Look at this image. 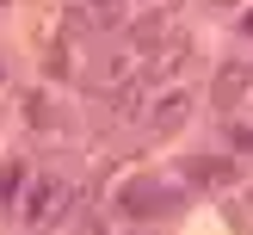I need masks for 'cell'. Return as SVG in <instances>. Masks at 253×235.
<instances>
[{
  "label": "cell",
  "instance_id": "6da1fadb",
  "mask_svg": "<svg viewBox=\"0 0 253 235\" xmlns=\"http://www.w3.org/2000/svg\"><path fill=\"white\" fill-rule=\"evenodd\" d=\"M118 210H124V217H167V210H179V192L142 173V180H130L118 192Z\"/></svg>",
  "mask_w": 253,
  "mask_h": 235
},
{
  "label": "cell",
  "instance_id": "7a4b0ae2",
  "mask_svg": "<svg viewBox=\"0 0 253 235\" xmlns=\"http://www.w3.org/2000/svg\"><path fill=\"white\" fill-rule=\"evenodd\" d=\"M62 204H68V186H62V180H37L31 186V192H25V223H56V210Z\"/></svg>",
  "mask_w": 253,
  "mask_h": 235
},
{
  "label": "cell",
  "instance_id": "3957f363",
  "mask_svg": "<svg viewBox=\"0 0 253 235\" xmlns=\"http://www.w3.org/2000/svg\"><path fill=\"white\" fill-rule=\"evenodd\" d=\"M148 118H155V130H179V124L192 118V93H185V87H173V93H161Z\"/></svg>",
  "mask_w": 253,
  "mask_h": 235
},
{
  "label": "cell",
  "instance_id": "277c9868",
  "mask_svg": "<svg viewBox=\"0 0 253 235\" xmlns=\"http://www.w3.org/2000/svg\"><path fill=\"white\" fill-rule=\"evenodd\" d=\"M229 180H235V161H222V155L185 161V186H229Z\"/></svg>",
  "mask_w": 253,
  "mask_h": 235
},
{
  "label": "cell",
  "instance_id": "5b68a950",
  "mask_svg": "<svg viewBox=\"0 0 253 235\" xmlns=\"http://www.w3.org/2000/svg\"><path fill=\"white\" fill-rule=\"evenodd\" d=\"M241 93H247V68H241V62H229V68L216 74V105L235 111V99H241Z\"/></svg>",
  "mask_w": 253,
  "mask_h": 235
},
{
  "label": "cell",
  "instance_id": "8992f818",
  "mask_svg": "<svg viewBox=\"0 0 253 235\" xmlns=\"http://www.w3.org/2000/svg\"><path fill=\"white\" fill-rule=\"evenodd\" d=\"M19 186H25V167H19V161H6V167H0V204H6Z\"/></svg>",
  "mask_w": 253,
  "mask_h": 235
},
{
  "label": "cell",
  "instance_id": "52a82bcc",
  "mask_svg": "<svg viewBox=\"0 0 253 235\" xmlns=\"http://www.w3.org/2000/svg\"><path fill=\"white\" fill-rule=\"evenodd\" d=\"M93 12H99V25H118V12H124V0H93Z\"/></svg>",
  "mask_w": 253,
  "mask_h": 235
},
{
  "label": "cell",
  "instance_id": "ba28073f",
  "mask_svg": "<svg viewBox=\"0 0 253 235\" xmlns=\"http://www.w3.org/2000/svg\"><path fill=\"white\" fill-rule=\"evenodd\" d=\"M229 136H235V148H253V124H229Z\"/></svg>",
  "mask_w": 253,
  "mask_h": 235
},
{
  "label": "cell",
  "instance_id": "9c48e42d",
  "mask_svg": "<svg viewBox=\"0 0 253 235\" xmlns=\"http://www.w3.org/2000/svg\"><path fill=\"white\" fill-rule=\"evenodd\" d=\"M74 235H99V217H93V210L81 217V229H74Z\"/></svg>",
  "mask_w": 253,
  "mask_h": 235
},
{
  "label": "cell",
  "instance_id": "30bf717a",
  "mask_svg": "<svg viewBox=\"0 0 253 235\" xmlns=\"http://www.w3.org/2000/svg\"><path fill=\"white\" fill-rule=\"evenodd\" d=\"M241 25H247V37H253V6H247V19H241Z\"/></svg>",
  "mask_w": 253,
  "mask_h": 235
},
{
  "label": "cell",
  "instance_id": "8fae6325",
  "mask_svg": "<svg viewBox=\"0 0 253 235\" xmlns=\"http://www.w3.org/2000/svg\"><path fill=\"white\" fill-rule=\"evenodd\" d=\"M222 6H235V0H222Z\"/></svg>",
  "mask_w": 253,
  "mask_h": 235
},
{
  "label": "cell",
  "instance_id": "7c38bea8",
  "mask_svg": "<svg viewBox=\"0 0 253 235\" xmlns=\"http://www.w3.org/2000/svg\"><path fill=\"white\" fill-rule=\"evenodd\" d=\"M0 81H6V68H0Z\"/></svg>",
  "mask_w": 253,
  "mask_h": 235
}]
</instances>
